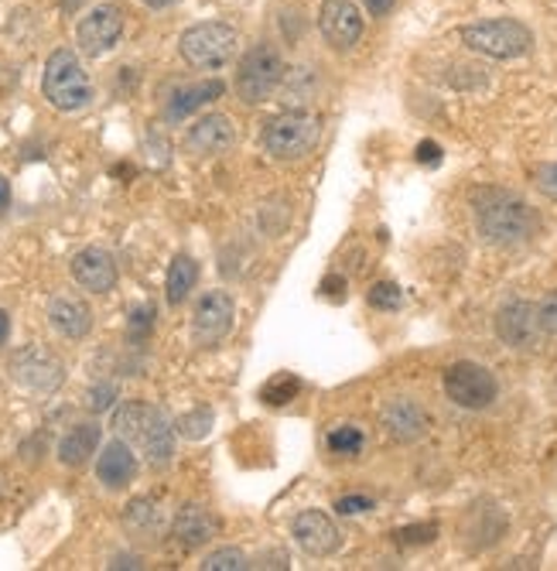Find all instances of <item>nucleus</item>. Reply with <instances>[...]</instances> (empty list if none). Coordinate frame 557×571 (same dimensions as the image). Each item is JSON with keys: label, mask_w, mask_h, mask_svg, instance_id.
<instances>
[{"label": "nucleus", "mask_w": 557, "mask_h": 571, "mask_svg": "<svg viewBox=\"0 0 557 571\" xmlns=\"http://www.w3.org/2000/svg\"><path fill=\"white\" fill-rule=\"evenodd\" d=\"M473 209L483 240L506 250L524 247L540 226L537 213L520 196L506 193V188H483V193L473 196Z\"/></svg>", "instance_id": "f257e3e1"}, {"label": "nucleus", "mask_w": 557, "mask_h": 571, "mask_svg": "<svg viewBox=\"0 0 557 571\" xmlns=\"http://www.w3.org/2000/svg\"><path fill=\"white\" fill-rule=\"evenodd\" d=\"M113 432L117 439L141 449L151 465H168L175 459V424L165 417V411L145 401H123L113 411Z\"/></svg>", "instance_id": "f03ea898"}, {"label": "nucleus", "mask_w": 557, "mask_h": 571, "mask_svg": "<svg viewBox=\"0 0 557 571\" xmlns=\"http://www.w3.org/2000/svg\"><path fill=\"white\" fill-rule=\"evenodd\" d=\"M41 92L59 114H79L92 104V97H97L92 79L86 76V69L72 49H59L49 56L44 76H41Z\"/></svg>", "instance_id": "7ed1b4c3"}, {"label": "nucleus", "mask_w": 557, "mask_h": 571, "mask_svg": "<svg viewBox=\"0 0 557 571\" xmlns=\"http://www.w3.org/2000/svg\"><path fill=\"white\" fill-rule=\"evenodd\" d=\"M237 45H240L237 28H229L222 21H206V24H192L189 31H181L178 52L192 69H222L237 56Z\"/></svg>", "instance_id": "20e7f679"}, {"label": "nucleus", "mask_w": 557, "mask_h": 571, "mask_svg": "<svg viewBox=\"0 0 557 571\" xmlns=\"http://www.w3.org/2000/svg\"><path fill=\"white\" fill-rule=\"evenodd\" d=\"M461 41H466L473 52L489 56V59H520L530 52L534 35L527 24L514 18H493V21L461 28Z\"/></svg>", "instance_id": "39448f33"}, {"label": "nucleus", "mask_w": 557, "mask_h": 571, "mask_svg": "<svg viewBox=\"0 0 557 571\" xmlns=\"http://www.w3.org/2000/svg\"><path fill=\"white\" fill-rule=\"evenodd\" d=\"M318 137H321V120L311 110H291L267 124L263 148L277 161H298L318 145Z\"/></svg>", "instance_id": "423d86ee"}, {"label": "nucleus", "mask_w": 557, "mask_h": 571, "mask_svg": "<svg viewBox=\"0 0 557 571\" xmlns=\"http://www.w3.org/2000/svg\"><path fill=\"white\" fill-rule=\"evenodd\" d=\"M285 79V59L273 45H257L250 49L237 69V92L243 104H263Z\"/></svg>", "instance_id": "0eeeda50"}, {"label": "nucleus", "mask_w": 557, "mask_h": 571, "mask_svg": "<svg viewBox=\"0 0 557 571\" xmlns=\"http://www.w3.org/2000/svg\"><path fill=\"white\" fill-rule=\"evenodd\" d=\"M445 394H448L451 404L466 407V411H486L496 401L499 384L483 363L461 360V363L445 370Z\"/></svg>", "instance_id": "6e6552de"}, {"label": "nucleus", "mask_w": 557, "mask_h": 571, "mask_svg": "<svg viewBox=\"0 0 557 571\" xmlns=\"http://www.w3.org/2000/svg\"><path fill=\"white\" fill-rule=\"evenodd\" d=\"M11 376H14V384H21L31 394H52L62 387L66 366L44 346H24L11 356Z\"/></svg>", "instance_id": "1a4fd4ad"}, {"label": "nucleus", "mask_w": 557, "mask_h": 571, "mask_svg": "<svg viewBox=\"0 0 557 571\" xmlns=\"http://www.w3.org/2000/svg\"><path fill=\"white\" fill-rule=\"evenodd\" d=\"M120 35H123V11L117 4H100L79 21L76 45L82 49V56L100 59L120 41Z\"/></svg>", "instance_id": "9d476101"}, {"label": "nucleus", "mask_w": 557, "mask_h": 571, "mask_svg": "<svg viewBox=\"0 0 557 571\" xmlns=\"http://www.w3.org/2000/svg\"><path fill=\"white\" fill-rule=\"evenodd\" d=\"M233 318H237V305H233V298H229V292H206L192 312L196 343L199 346L222 343L229 336V328H233Z\"/></svg>", "instance_id": "9b49d317"}, {"label": "nucleus", "mask_w": 557, "mask_h": 571, "mask_svg": "<svg viewBox=\"0 0 557 571\" xmlns=\"http://www.w3.org/2000/svg\"><path fill=\"white\" fill-rule=\"evenodd\" d=\"M496 336L506 346H514V350H530L537 343V336H540L537 305L534 302H524V298L506 302L496 312Z\"/></svg>", "instance_id": "f8f14e48"}, {"label": "nucleus", "mask_w": 557, "mask_h": 571, "mask_svg": "<svg viewBox=\"0 0 557 571\" xmlns=\"http://www.w3.org/2000/svg\"><path fill=\"white\" fill-rule=\"evenodd\" d=\"M291 531H295V541L305 554L311 558H329L339 551L342 538H339V528L332 523L329 513H321V510H301L291 523Z\"/></svg>", "instance_id": "ddd939ff"}, {"label": "nucleus", "mask_w": 557, "mask_h": 571, "mask_svg": "<svg viewBox=\"0 0 557 571\" xmlns=\"http://www.w3.org/2000/svg\"><path fill=\"white\" fill-rule=\"evenodd\" d=\"M237 145V127L226 114H209L185 134V151L196 158H216Z\"/></svg>", "instance_id": "4468645a"}, {"label": "nucleus", "mask_w": 557, "mask_h": 571, "mask_svg": "<svg viewBox=\"0 0 557 571\" xmlns=\"http://www.w3.org/2000/svg\"><path fill=\"white\" fill-rule=\"evenodd\" d=\"M318 28L332 49H352L362 38V14L352 0H325L318 11Z\"/></svg>", "instance_id": "2eb2a0df"}, {"label": "nucleus", "mask_w": 557, "mask_h": 571, "mask_svg": "<svg viewBox=\"0 0 557 571\" xmlns=\"http://www.w3.org/2000/svg\"><path fill=\"white\" fill-rule=\"evenodd\" d=\"M72 277L79 288L92 295H107L117 288V264L103 247H86L72 257Z\"/></svg>", "instance_id": "dca6fc26"}, {"label": "nucleus", "mask_w": 557, "mask_h": 571, "mask_svg": "<svg viewBox=\"0 0 557 571\" xmlns=\"http://www.w3.org/2000/svg\"><path fill=\"white\" fill-rule=\"evenodd\" d=\"M384 427L387 435L400 445H410L417 442L425 432H428V411L417 404V401H407V397H397L384 407Z\"/></svg>", "instance_id": "f3484780"}, {"label": "nucleus", "mask_w": 557, "mask_h": 571, "mask_svg": "<svg viewBox=\"0 0 557 571\" xmlns=\"http://www.w3.org/2000/svg\"><path fill=\"white\" fill-rule=\"evenodd\" d=\"M171 531H175V538H178L181 548H189V551H192V548H202V544H209V541L216 538L219 520H216V513H212L209 506H202V503H185V506L175 513Z\"/></svg>", "instance_id": "a211bd4d"}, {"label": "nucleus", "mask_w": 557, "mask_h": 571, "mask_svg": "<svg viewBox=\"0 0 557 571\" xmlns=\"http://www.w3.org/2000/svg\"><path fill=\"white\" fill-rule=\"evenodd\" d=\"M133 475H137V455L130 452V442L113 439V442L100 452L97 480H100L107 490H123V486L133 483Z\"/></svg>", "instance_id": "6ab92c4d"}, {"label": "nucleus", "mask_w": 557, "mask_h": 571, "mask_svg": "<svg viewBox=\"0 0 557 571\" xmlns=\"http://www.w3.org/2000/svg\"><path fill=\"white\" fill-rule=\"evenodd\" d=\"M222 92H226V86H222L219 79H206V82L181 86V89H175V92H171L168 104H165V120H168V124H178V120H185L189 114L202 110L206 104L219 100Z\"/></svg>", "instance_id": "aec40b11"}, {"label": "nucleus", "mask_w": 557, "mask_h": 571, "mask_svg": "<svg viewBox=\"0 0 557 571\" xmlns=\"http://www.w3.org/2000/svg\"><path fill=\"white\" fill-rule=\"evenodd\" d=\"M49 322L66 339H86L92 328V308L76 295H59L49 305Z\"/></svg>", "instance_id": "412c9836"}, {"label": "nucleus", "mask_w": 557, "mask_h": 571, "mask_svg": "<svg viewBox=\"0 0 557 571\" xmlns=\"http://www.w3.org/2000/svg\"><path fill=\"white\" fill-rule=\"evenodd\" d=\"M97 445H100V424H92V421L76 424L72 432H66V439L59 442V462L79 469L97 455Z\"/></svg>", "instance_id": "4be33fe9"}, {"label": "nucleus", "mask_w": 557, "mask_h": 571, "mask_svg": "<svg viewBox=\"0 0 557 571\" xmlns=\"http://www.w3.org/2000/svg\"><path fill=\"white\" fill-rule=\"evenodd\" d=\"M196 280H199V264L192 257L178 254L168 267V277H165V295H168V305H181L196 292Z\"/></svg>", "instance_id": "5701e85b"}, {"label": "nucleus", "mask_w": 557, "mask_h": 571, "mask_svg": "<svg viewBox=\"0 0 557 571\" xmlns=\"http://www.w3.org/2000/svg\"><path fill=\"white\" fill-rule=\"evenodd\" d=\"M298 391H301V380L298 376L277 373V376H270L267 384L260 387V401L270 404V407H285V404H291L298 397Z\"/></svg>", "instance_id": "b1692460"}, {"label": "nucleus", "mask_w": 557, "mask_h": 571, "mask_svg": "<svg viewBox=\"0 0 557 571\" xmlns=\"http://www.w3.org/2000/svg\"><path fill=\"white\" fill-rule=\"evenodd\" d=\"M123 523L133 534H158L161 528V510L151 500H133L123 513Z\"/></svg>", "instance_id": "393cba45"}, {"label": "nucleus", "mask_w": 557, "mask_h": 571, "mask_svg": "<svg viewBox=\"0 0 557 571\" xmlns=\"http://www.w3.org/2000/svg\"><path fill=\"white\" fill-rule=\"evenodd\" d=\"M212 421H216V414H212L209 407H196V411L181 414V417L175 421V432H178L181 439H189V442H202V439H209V432H212Z\"/></svg>", "instance_id": "a878e982"}, {"label": "nucleus", "mask_w": 557, "mask_h": 571, "mask_svg": "<svg viewBox=\"0 0 557 571\" xmlns=\"http://www.w3.org/2000/svg\"><path fill=\"white\" fill-rule=\"evenodd\" d=\"M243 568H250V564L240 548H219L202 558V571H243Z\"/></svg>", "instance_id": "bb28decb"}, {"label": "nucleus", "mask_w": 557, "mask_h": 571, "mask_svg": "<svg viewBox=\"0 0 557 571\" xmlns=\"http://www.w3.org/2000/svg\"><path fill=\"white\" fill-rule=\"evenodd\" d=\"M369 305L380 308V312H397L404 305V292H400V284L394 280H380L369 288Z\"/></svg>", "instance_id": "cd10ccee"}, {"label": "nucleus", "mask_w": 557, "mask_h": 571, "mask_svg": "<svg viewBox=\"0 0 557 571\" xmlns=\"http://www.w3.org/2000/svg\"><path fill=\"white\" fill-rule=\"evenodd\" d=\"M329 452L332 455H359L362 452V432L359 427H336L329 435Z\"/></svg>", "instance_id": "c85d7f7f"}, {"label": "nucleus", "mask_w": 557, "mask_h": 571, "mask_svg": "<svg viewBox=\"0 0 557 571\" xmlns=\"http://www.w3.org/2000/svg\"><path fill=\"white\" fill-rule=\"evenodd\" d=\"M130 339L133 343H141V339H148L151 336V328H155V308L151 305H145V308H137L133 315H130Z\"/></svg>", "instance_id": "c756f323"}, {"label": "nucleus", "mask_w": 557, "mask_h": 571, "mask_svg": "<svg viewBox=\"0 0 557 571\" xmlns=\"http://www.w3.org/2000/svg\"><path fill=\"white\" fill-rule=\"evenodd\" d=\"M394 538H397V544H431L438 538V528H435V523H417V528L397 531Z\"/></svg>", "instance_id": "7c9ffc66"}, {"label": "nucleus", "mask_w": 557, "mask_h": 571, "mask_svg": "<svg viewBox=\"0 0 557 571\" xmlns=\"http://www.w3.org/2000/svg\"><path fill=\"white\" fill-rule=\"evenodd\" d=\"M537 322L544 336H557V292H550L540 305H537Z\"/></svg>", "instance_id": "2f4dec72"}, {"label": "nucleus", "mask_w": 557, "mask_h": 571, "mask_svg": "<svg viewBox=\"0 0 557 571\" xmlns=\"http://www.w3.org/2000/svg\"><path fill=\"white\" fill-rule=\"evenodd\" d=\"M113 401H117V387H113V384H100V387H92V391L86 394V407H89L92 414L107 411Z\"/></svg>", "instance_id": "473e14b6"}, {"label": "nucleus", "mask_w": 557, "mask_h": 571, "mask_svg": "<svg viewBox=\"0 0 557 571\" xmlns=\"http://www.w3.org/2000/svg\"><path fill=\"white\" fill-rule=\"evenodd\" d=\"M534 181L547 199H557V165H540L534 171Z\"/></svg>", "instance_id": "72a5a7b5"}, {"label": "nucleus", "mask_w": 557, "mask_h": 571, "mask_svg": "<svg viewBox=\"0 0 557 571\" xmlns=\"http://www.w3.org/2000/svg\"><path fill=\"white\" fill-rule=\"evenodd\" d=\"M336 510H339L342 516H356V513L374 510V500H369V496H342V500L336 503Z\"/></svg>", "instance_id": "f704fd0d"}, {"label": "nucleus", "mask_w": 557, "mask_h": 571, "mask_svg": "<svg viewBox=\"0 0 557 571\" xmlns=\"http://www.w3.org/2000/svg\"><path fill=\"white\" fill-rule=\"evenodd\" d=\"M417 165H428V168L441 165V148L435 140H421V145H417Z\"/></svg>", "instance_id": "c9c22d12"}, {"label": "nucleus", "mask_w": 557, "mask_h": 571, "mask_svg": "<svg viewBox=\"0 0 557 571\" xmlns=\"http://www.w3.org/2000/svg\"><path fill=\"white\" fill-rule=\"evenodd\" d=\"M342 292H346V277H336V274H332V277H325V280H321V295L339 298Z\"/></svg>", "instance_id": "e433bc0d"}, {"label": "nucleus", "mask_w": 557, "mask_h": 571, "mask_svg": "<svg viewBox=\"0 0 557 571\" xmlns=\"http://www.w3.org/2000/svg\"><path fill=\"white\" fill-rule=\"evenodd\" d=\"M366 11L374 18H384V14L394 11V0H366Z\"/></svg>", "instance_id": "4c0bfd02"}, {"label": "nucleus", "mask_w": 557, "mask_h": 571, "mask_svg": "<svg viewBox=\"0 0 557 571\" xmlns=\"http://www.w3.org/2000/svg\"><path fill=\"white\" fill-rule=\"evenodd\" d=\"M8 336H11V315L0 308V350L8 346Z\"/></svg>", "instance_id": "58836bf2"}, {"label": "nucleus", "mask_w": 557, "mask_h": 571, "mask_svg": "<svg viewBox=\"0 0 557 571\" xmlns=\"http://www.w3.org/2000/svg\"><path fill=\"white\" fill-rule=\"evenodd\" d=\"M11 206V181L0 175V213H4Z\"/></svg>", "instance_id": "ea45409f"}, {"label": "nucleus", "mask_w": 557, "mask_h": 571, "mask_svg": "<svg viewBox=\"0 0 557 571\" xmlns=\"http://www.w3.org/2000/svg\"><path fill=\"white\" fill-rule=\"evenodd\" d=\"M145 4H148V8H168L171 0H145Z\"/></svg>", "instance_id": "a19ab883"}]
</instances>
